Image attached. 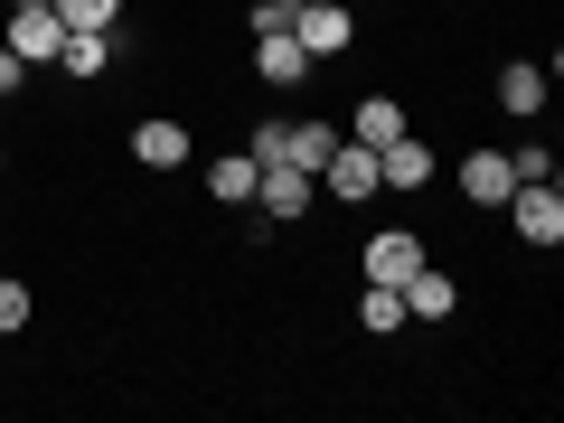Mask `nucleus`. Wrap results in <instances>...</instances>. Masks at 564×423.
<instances>
[{
	"instance_id": "f257e3e1",
	"label": "nucleus",
	"mask_w": 564,
	"mask_h": 423,
	"mask_svg": "<svg viewBox=\"0 0 564 423\" xmlns=\"http://www.w3.org/2000/svg\"><path fill=\"white\" fill-rule=\"evenodd\" d=\"M311 207H321V180H311V170L263 161V180H254V217H263V226H302Z\"/></svg>"
},
{
	"instance_id": "f03ea898",
	"label": "nucleus",
	"mask_w": 564,
	"mask_h": 423,
	"mask_svg": "<svg viewBox=\"0 0 564 423\" xmlns=\"http://www.w3.org/2000/svg\"><path fill=\"white\" fill-rule=\"evenodd\" d=\"M508 226H518V245H564V188L555 180H518L508 188Z\"/></svg>"
},
{
	"instance_id": "7ed1b4c3",
	"label": "nucleus",
	"mask_w": 564,
	"mask_h": 423,
	"mask_svg": "<svg viewBox=\"0 0 564 423\" xmlns=\"http://www.w3.org/2000/svg\"><path fill=\"white\" fill-rule=\"evenodd\" d=\"M423 263H433V236H414V226H386V236L358 245V273L367 282H404V273H423Z\"/></svg>"
},
{
	"instance_id": "20e7f679",
	"label": "nucleus",
	"mask_w": 564,
	"mask_h": 423,
	"mask_svg": "<svg viewBox=\"0 0 564 423\" xmlns=\"http://www.w3.org/2000/svg\"><path fill=\"white\" fill-rule=\"evenodd\" d=\"M292 39L311 47V66L348 57V47H358V10H348V0H311V10H292Z\"/></svg>"
},
{
	"instance_id": "39448f33",
	"label": "nucleus",
	"mask_w": 564,
	"mask_h": 423,
	"mask_svg": "<svg viewBox=\"0 0 564 423\" xmlns=\"http://www.w3.org/2000/svg\"><path fill=\"white\" fill-rule=\"evenodd\" d=\"M433 180H443V161H433V141H423V132H395L377 151V188H395V198H414V188H433Z\"/></svg>"
},
{
	"instance_id": "423d86ee",
	"label": "nucleus",
	"mask_w": 564,
	"mask_h": 423,
	"mask_svg": "<svg viewBox=\"0 0 564 423\" xmlns=\"http://www.w3.org/2000/svg\"><path fill=\"white\" fill-rule=\"evenodd\" d=\"M321 188H329V198H339V207H367V198H386V188H377V151L339 132V151H329V161H321Z\"/></svg>"
},
{
	"instance_id": "0eeeda50",
	"label": "nucleus",
	"mask_w": 564,
	"mask_h": 423,
	"mask_svg": "<svg viewBox=\"0 0 564 423\" xmlns=\"http://www.w3.org/2000/svg\"><path fill=\"white\" fill-rule=\"evenodd\" d=\"M0 47H20L29 66H57L66 20H57V10H10V20H0Z\"/></svg>"
},
{
	"instance_id": "6e6552de",
	"label": "nucleus",
	"mask_w": 564,
	"mask_h": 423,
	"mask_svg": "<svg viewBox=\"0 0 564 423\" xmlns=\"http://www.w3.org/2000/svg\"><path fill=\"white\" fill-rule=\"evenodd\" d=\"M395 292H404V321H452V311H462V273H443V263L404 273Z\"/></svg>"
},
{
	"instance_id": "1a4fd4ad",
	"label": "nucleus",
	"mask_w": 564,
	"mask_h": 423,
	"mask_svg": "<svg viewBox=\"0 0 564 423\" xmlns=\"http://www.w3.org/2000/svg\"><path fill=\"white\" fill-rule=\"evenodd\" d=\"M339 132H348V141H367V151H386V141H395V132H414V122H404V95H386V85H377V95H358V104H348V122H339Z\"/></svg>"
},
{
	"instance_id": "9d476101",
	"label": "nucleus",
	"mask_w": 564,
	"mask_h": 423,
	"mask_svg": "<svg viewBox=\"0 0 564 423\" xmlns=\"http://www.w3.org/2000/svg\"><path fill=\"white\" fill-rule=\"evenodd\" d=\"M132 161H141V170H188V122H180V113L132 122Z\"/></svg>"
},
{
	"instance_id": "9b49d317",
	"label": "nucleus",
	"mask_w": 564,
	"mask_h": 423,
	"mask_svg": "<svg viewBox=\"0 0 564 423\" xmlns=\"http://www.w3.org/2000/svg\"><path fill=\"white\" fill-rule=\"evenodd\" d=\"M254 76L263 85H311V47L292 29H254Z\"/></svg>"
},
{
	"instance_id": "f8f14e48",
	"label": "nucleus",
	"mask_w": 564,
	"mask_h": 423,
	"mask_svg": "<svg viewBox=\"0 0 564 423\" xmlns=\"http://www.w3.org/2000/svg\"><path fill=\"white\" fill-rule=\"evenodd\" d=\"M489 104H499V113H518V122H536V113H545V66H536V57H508L499 85H489Z\"/></svg>"
},
{
	"instance_id": "ddd939ff",
	"label": "nucleus",
	"mask_w": 564,
	"mask_h": 423,
	"mask_svg": "<svg viewBox=\"0 0 564 423\" xmlns=\"http://www.w3.org/2000/svg\"><path fill=\"white\" fill-rule=\"evenodd\" d=\"M508 188H518L508 151H480V141H470V161H462V198H470V207H508Z\"/></svg>"
},
{
	"instance_id": "4468645a",
	"label": "nucleus",
	"mask_w": 564,
	"mask_h": 423,
	"mask_svg": "<svg viewBox=\"0 0 564 423\" xmlns=\"http://www.w3.org/2000/svg\"><path fill=\"white\" fill-rule=\"evenodd\" d=\"M104 66H113V29H66V47H57V76H66V85H95Z\"/></svg>"
},
{
	"instance_id": "2eb2a0df",
	"label": "nucleus",
	"mask_w": 564,
	"mask_h": 423,
	"mask_svg": "<svg viewBox=\"0 0 564 423\" xmlns=\"http://www.w3.org/2000/svg\"><path fill=\"white\" fill-rule=\"evenodd\" d=\"M254 180H263L254 151H226V161H207V198H217V207H254Z\"/></svg>"
},
{
	"instance_id": "dca6fc26",
	"label": "nucleus",
	"mask_w": 564,
	"mask_h": 423,
	"mask_svg": "<svg viewBox=\"0 0 564 423\" xmlns=\"http://www.w3.org/2000/svg\"><path fill=\"white\" fill-rule=\"evenodd\" d=\"M329 151H339V122H292V132H282V161H292V170H311V180H321V161H329Z\"/></svg>"
},
{
	"instance_id": "f3484780",
	"label": "nucleus",
	"mask_w": 564,
	"mask_h": 423,
	"mask_svg": "<svg viewBox=\"0 0 564 423\" xmlns=\"http://www.w3.org/2000/svg\"><path fill=\"white\" fill-rule=\"evenodd\" d=\"M358 329H377V339L404 329V292H395V282H367V292H358Z\"/></svg>"
},
{
	"instance_id": "a211bd4d",
	"label": "nucleus",
	"mask_w": 564,
	"mask_h": 423,
	"mask_svg": "<svg viewBox=\"0 0 564 423\" xmlns=\"http://www.w3.org/2000/svg\"><path fill=\"white\" fill-rule=\"evenodd\" d=\"M29 321H39V302H29V282H10V273H0V339H20Z\"/></svg>"
},
{
	"instance_id": "6ab92c4d",
	"label": "nucleus",
	"mask_w": 564,
	"mask_h": 423,
	"mask_svg": "<svg viewBox=\"0 0 564 423\" xmlns=\"http://www.w3.org/2000/svg\"><path fill=\"white\" fill-rule=\"evenodd\" d=\"M47 10H57L66 29H113L122 20V0H47Z\"/></svg>"
},
{
	"instance_id": "aec40b11",
	"label": "nucleus",
	"mask_w": 564,
	"mask_h": 423,
	"mask_svg": "<svg viewBox=\"0 0 564 423\" xmlns=\"http://www.w3.org/2000/svg\"><path fill=\"white\" fill-rule=\"evenodd\" d=\"M282 132H292V122H282V113H263V122H254V141H245V151H254V161H282Z\"/></svg>"
},
{
	"instance_id": "412c9836",
	"label": "nucleus",
	"mask_w": 564,
	"mask_h": 423,
	"mask_svg": "<svg viewBox=\"0 0 564 423\" xmlns=\"http://www.w3.org/2000/svg\"><path fill=\"white\" fill-rule=\"evenodd\" d=\"M10 95H29V57H20V47H0V104H10Z\"/></svg>"
},
{
	"instance_id": "4be33fe9",
	"label": "nucleus",
	"mask_w": 564,
	"mask_h": 423,
	"mask_svg": "<svg viewBox=\"0 0 564 423\" xmlns=\"http://www.w3.org/2000/svg\"><path fill=\"white\" fill-rule=\"evenodd\" d=\"M0 180H10V141H0Z\"/></svg>"
},
{
	"instance_id": "5701e85b",
	"label": "nucleus",
	"mask_w": 564,
	"mask_h": 423,
	"mask_svg": "<svg viewBox=\"0 0 564 423\" xmlns=\"http://www.w3.org/2000/svg\"><path fill=\"white\" fill-rule=\"evenodd\" d=\"M10 10H47V0H10Z\"/></svg>"
},
{
	"instance_id": "b1692460",
	"label": "nucleus",
	"mask_w": 564,
	"mask_h": 423,
	"mask_svg": "<svg viewBox=\"0 0 564 423\" xmlns=\"http://www.w3.org/2000/svg\"><path fill=\"white\" fill-rule=\"evenodd\" d=\"M292 10H311V0H292Z\"/></svg>"
}]
</instances>
